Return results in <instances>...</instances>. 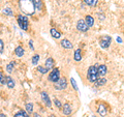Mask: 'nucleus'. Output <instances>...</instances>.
Segmentation results:
<instances>
[{"label":"nucleus","instance_id":"1","mask_svg":"<svg viewBox=\"0 0 124 117\" xmlns=\"http://www.w3.org/2000/svg\"><path fill=\"white\" fill-rule=\"evenodd\" d=\"M19 5H20L21 10L26 15L31 16L35 13L36 6L34 0H19Z\"/></svg>","mask_w":124,"mask_h":117},{"label":"nucleus","instance_id":"2","mask_svg":"<svg viewBox=\"0 0 124 117\" xmlns=\"http://www.w3.org/2000/svg\"><path fill=\"white\" fill-rule=\"evenodd\" d=\"M87 79L94 83L98 79V65H91L87 73Z\"/></svg>","mask_w":124,"mask_h":117},{"label":"nucleus","instance_id":"3","mask_svg":"<svg viewBox=\"0 0 124 117\" xmlns=\"http://www.w3.org/2000/svg\"><path fill=\"white\" fill-rule=\"evenodd\" d=\"M18 24L20 26V28L23 30H27L28 29V25H29V21H28V18L26 16H21L19 15L18 16Z\"/></svg>","mask_w":124,"mask_h":117},{"label":"nucleus","instance_id":"4","mask_svg":"<svg viewBox=\"0 0 124 117\" xmlns=\"http://www.w3.org/2000/svg\"><path fill=\"white\" fill-rule=\"evenodd\" d=\"M60 71H59V68H54L53 71L51 72V74H50V76H49V80L53 82V83H56V82L60 79Z\"/></svg>","mask_w":124,"mask_h":117},{"label":"nucleus","instance_id":"5","mask_svg":"<svg viewBox=\"0 0 124 117\" xmlns=\"http://www.w3.org/2000/svg\"><path fill=\"white\" fill-rule=\"evenodd\" d=\"M111 42H112V37L108 36V35L102 36L101 38H100V41H99L100 47H101V48H103V49H108V47H110Z\"/></svg>","mask_w":124,"mask_h":117},{"label":"nucleus","instance_id":"6","mask_svg":"<svg viewBox=\"0 0 124 117\" xmlns=\"http://www.w3.org/2000/svg\"><path fill=\"white\" fill-rule=\"evenodd\" d=\"M55 87H56L57 89H59V90H63V89L66 88V87H67L66 78H64V77L60 78V79L55 83Z\"/></svg>","mask_w":124,"mask_h":117},{"label":"nucleus","instance_id":"7","mask_svg":"<svg viewBox=\"0 0 124 117\" xmlns=\"http://www.w3.org/2000/svg\"><path fill=\"white\" fill-rule=\"evenodd\" d=\"M77 28H78V30L82 31V32H86L89 29V27L84 20H79L78 21V24H77Z\"/></svg>","mask_w":124,"mask_h":117},{"label":"nucleus","instance_id":"8","mask_svg":"<svg viewBox=\"0 0 124 117\" xmlns=\"http://www.w3.org/2000/svg\"><path fill=\"white\" fill-rule=\"evenodd\" d=\"M41 100H44V103L46 107H51L52 106V103H51V100H50V97L48 95V93H46V91H42L41 92Z\"/></svg>","mask_w":124,"mask_h":117},{"label":"nucleus","instance_id":"9","mask_svg":"<svg viewBox=\"0 0 124 117\" xmlns=\"http://www.w3.org/2000/svg\"><path fill=\"white\" fill-rule=\"evenodd\" d=\"M72 112V109H71V106L69 104H64L62 106V113L64 115H70Z\"/></svg>","mask_w":124,"mask_h":117},{"label":"nucleus","instance_id":"10","mask_svg":"<svg viewBox=\"0 0 124 117\" xmlns=\"http://www.w3.org/2000/svg\"><path fill=\"white\" fill-rule=\"evenodd\" d=\"M61 46L63 47L64 49H72V44L70 42V41L66 40V38L61 41Z\"/></svg>","mask_w":124,"mask_h":117},{"label":"nucleus","instance_id":"11","mask_svg":"<svg viewBox=\"0 0 124 117\" xmlns=\"http://www.w3.org/2000/svg\"><path fill=\"white\" fill-rule=\"evenodd\" d=\"M45 64H46V67L48 68V69H52L54 67V59H53L52 57H49L48 59L46 60Z\"/></svg>","mask_w":124,"mask_h":117},{"label":"nucleus","instance_id":"12","mask_svg":"<svg viewBox=\"0 0 124 117\" xmlns=\"http://www.w3.org/2000/svg\"><path fill=\"white\" fill-rule=\"evenodd\" d=\"M107 72H108V68H107L106 65L102 64V65H99L98 66V76H101V77L106 76Z\"/></svg>","mask_w":124,"mask_h":117},{"label":"nucleus","instance_id":"13","mask_svg":"<svg viewBox=\"0 0 124 117\" xmlns=\"http://www.w3.org/2000/svg\"><path fill=\"white\" fill-rule=\"evenodd\" d=\"M85 22L88 25V27H92L94 24V18L92 16H86V19H85Z\"/></svg>","mask_w":124,"mask_h":117},{"label":"nucleus","instance_id":"14","mask_svg":"<svg viewBox=\"0 0 124 117\" xmlns=\"http://www.w3.org/2000/svg\"><path fill=\"white\" fill-rule=\"evenodd\" d=\"M6 85L8 88H14L15 87V81L11 79L10 76H6Z\"/></svg>","mask_w":124,"mask_h":117},{"label":"nucleus","instance_id":"15","mask_svg":"<svg viewBox=\"0 0 124 117\" xmlns=\"http://www.w3.org/2000/svg\"><path fill=\"white\" fill-rule=\"evenodd\" d=\"M94 83H95L96 86H102V85H104L107 83V79L106 78H103V77H101V78H99V79L96 80Z\"/></svg>","mask_w":124,"mask_h":117},{"label":"nucleus","instance_id":"16","mask_svg":"<svg viewBox=\"0 0 124 117\" xmlns=\"http://www.w3.org/2000/svg\"><path fill=\"white\" fill-rule=\"evenodd\" d=\"M15 54L18 57H22L23 55H24V49H23L22 47H17L16 50H15Z\"/></svg>","mask_w":124,"mask_h":117},{"label":"nucleus","instance_id":"17","mask_svg":"<svg viewBox=\"0 0 124 117\" xmlns=\"http://www.w3.org/2000/svg\"><path fill=\"white\" fill-rule=\"evenodd\" d=\"M50 32H51L52 36H53L54 38H60V36H61V33H60L57 29H55V28H52Z\"/></svg>","mask_w":124,"mask_h":117},{"label":"nucleus","instance_id":"18","mask_svg":"<svg viewBox=\"0 0 124 117\" xmlns=\"http://www.w3.org/2000/svg\"><path fill=\"white\" fill-rule=\"evenodd\" d=\"M98 113L100 116H106L107 115V109L106 107L103 106V105H99L98 107Z\"/></svg>","mask_w":124,"mask_h":117},{"label":"nucleus","instance_id":"19","mask_svg":"<svg viewBox=\"0 0 124 117\" xmlns=\"http://www.w3.org/2000/svg\"><path fill=\"white\" fill-rule=\"evenodd\" d=\"M75 60L76 61H81L82 60V55H81V50L77 49L75 51Z\"/></svg>","mask_w":124,"mask_h":117},{"label":"nucleus","instance_id":"20","mask_svg":"<svg viewBox=\"0 0 124 117\" xmlns=\"http://www.w3.org/2000/svg\"><path fill=\"white\" fill-rule=\"evenodd\" d=\"M14 117H29V114L26 111H19L14 115Z\"/></svg>","mask_w":124,"mask_h":117},{"label":"nucleus","instance_id":"21","mask_svg":"<svg viewBox=\"0 0 124 117\" xmlns=\"http://www.w3.org/2000/svg\"><path fill=\"white\" fill-rule=\"evenodd\" d=\"M25 108H26V112L28 113V114H30V113L33 112V105L31 103H27L25 105Z\"/></svg>","mask_w":124,"mask_h":117},{"label":"nucleus","instance_id":"22","mask_svg":"<svg viewBox=\"0 0 124 117\" xmlns=\"http://www.w3.org/2000/svg\"><path fill=\"white\" fill-rule=\"evenodd\" d=\"M84 2L88 5H90V6H96L98 0H84Z\"/></svg>","mask_w":124,"mask_h":117},{"label":"nucleus","instance_id":"23","mask_svg":"<svg viewBox=\"0 0 124 117\" xmlns=\"http://www.w3.org/2000/svg\"><path fill=\"white\" fill-rule=\"evenodd\" d=\"M14 66H15V62H13V61L9 62V63L6 65V72L10 74L11 72L14 71Z\"/></svg>","mask_w":124,"mask_h":117},{"label":"nucleus","instance_id":"24","mask_svg":"<svg viewBox=\"0 0 124 117\" xmlns=\"http://www.w3.org/2000/svg\"><path fill=\"white\" fill-rule=\"evenodd\" d=\"M37 71L39 72V73H41V74H46V73L49 72V69L46 68V67H45V66L38 65V66H37Z\"/></svg>","mask_w":124,"mask_h":117},{"label":"nucleus","instance_id":"25","mask_svg":"<svg viewBox=\"0 0 124 117\" xmlns=\"http://www.w3.org/2000/svg\"><path fill=\"white\" fill-rule=\"evenodd\" d=\"M38 61H39V55H38V54H35V55L32 57V64L36 65Z\"/></svg>","mask_w":124,"mask_h":117},{"label":"nucleus","instance_id":"26","mask_svg":"<svg viewBox=\"0 0 124 117\" xmlns=\"http://www.w3.org/2000/svg\"><path fill=\"white\" fill-rule=\"evenodd\" d=\"M0 83L1 84H6V77L3 76V74L0 72Z\"/></svg>","mask_w":124,"mask_h":117},{"label":"nucleus","instance_id":"27","mask_svg":"<svg viewBox=\"0 0 124 117\" xmlns=\"http://www.w3.org/2000/svg\"><path fill=\"white\" fill-rule=\"evenodd\" d=\"M70 82H71V85H72V87L75 88V90H79V88H78V86H77V82H76V80L73 79V78H71L70 79Z\"/></svg>","mask_w":124,"mask_h":117},{"label":"nucleus","instance_id":"28","mask_svg":"<svg viewBox=\"0 0 124 117\" xmlns=\"http://www.w3.org/2000/svg\"><path fill=\"white\" fill-rule=\"evenodd\" d=\"M34 3H35V6L37 7L38 9L41 8V1L40 0H34Z\"/></svg>","mask_w":124,"mask_h":117},{"label":"nucleus","instance_id":"29","mask_svg":"<svg viewBox=\"0 0 124 117\" xmlns=\"http://www.w3.org/2000/svg\"><path fill=\"white\" fill-rule=\"evenodd\" d=\"M3 13L6 14V15H9V16H13V11L10 10V8H5L4 10H3Z\"/></svg>","mask_w":124,"mask_h":117},{"label":"nucleus","instance_id":"30","mask_svg":"<svg viewBox=\"0 0 124 117\" xmlns=\"http://www.w3.org/2000/svg\"><path fill=\"white\" fill-rule=\"evenodd\" d=\"M54 103H55V105H56V106L58 107V108H62V104L59 102V100H58L57 99H55V100H54Z\"/></svg>","mask_w":124,"mask_h":117},{"label":"nucleus","instance_id":"31","mask_svg":"<svg viewBox=\"0 0 124 117\" xmlns=\"http://www.w3.org/2000/svg\"><path fill=\"white\" fill-rule=\"evenodd\" d=\"M3 48H4V45H3V42H2V40L0 38V53H2V51H3Z\"/></svg>","mask_w":124,"mask_h":117},{"label":"nucleus","instance_id":"32","mask_svg":"<svg viewBox=\"0 0 124 117\" xmlns=\"http://www.w3.org/2000/svg\"><path fill=\"white\" fill-rule=\"evenodd\" d=\"M32 41H30L29 42V46H30V48H31V50H34V48H33V44H32Z\"/></svg>","mask_w":124,"mask_h":117},{"label":"nucleus","instance_id":"33","mask_svg":"<svg viewBox=\"0 0 124 117\" xmlns=\"http://www.w3.org/2000/svg\"><path fill=\"white\" fill-rule=\"evenodd\" d=\"M33 117H40V115L38 113H33Z\"/></svg>","mask_w":124,"mask_h":117},{"label":"nucleus","instance_id":"34","mask_svg":"<svg viewBox=\"0 0 124 117\" xmlns=\"http://www.w3.org/2000/svg\"><path fill=\"white\" fill-rule=\"evenodd\" d=\"M0 117H6V115L3 114V113H0Z\"/></svg>","mask_w":124,"mask_h":117},{"label":"nucleus","instance_id":"35","mask_svg":"<svg viewBox=\"0 0 124 117\" xmlns=\"http://www.w3.org/2000/svg\"><path fill=\"white\" fill-rule=\"evenodd\" d=\"M117 42H122V40H121L120 37H117Z\"/></svg>","mask_w":124,"mask_h":117},{"label":"nucleus","instance_id":"36","mask_svg":"<svg viewBox=\"0 0 124 117\" xmlns=\"http://www.w3.org/2000/svg\"><path fill=\"white\" fill-rule=\"evenodd\" d=\"M49 117H56V116H55V115H50Z\"/></svg>","mask_w":124,"mask_h":117}]
</instances>
